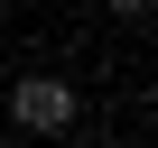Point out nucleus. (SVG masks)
Instances as JSON below:
<instances>
[{
  "mask_svg": "<svg viewBox=\"0 0 158 148\" xmlns=\"http://www.w3.org/2000/svg\"><path fill=\"white\" fill-rule=\"evenodd\" d=\"M10 120H19V130H65V120H74V84H56V74L10 84Z\"/></svg>",
  "mask_w": 158,
  "mask_h": 148,
  "instance_id": "obj_1",
  "label": "nucleus"
},
{
  "mask_svg": "<svg viewBox=\"0 0 158 148\" xmlns=\"http://www.w3.org/2000/svg\"><path fill=\"white\" fill-rule=\"evenodd\" d=\"M93 10H112V19H149V0H93Z\"/></svg>",
  "mask_w": 158,
  "mask_h": 148,
  "instance_id": "obj_2",
  "label": "nucleus"
}]
</instances>
